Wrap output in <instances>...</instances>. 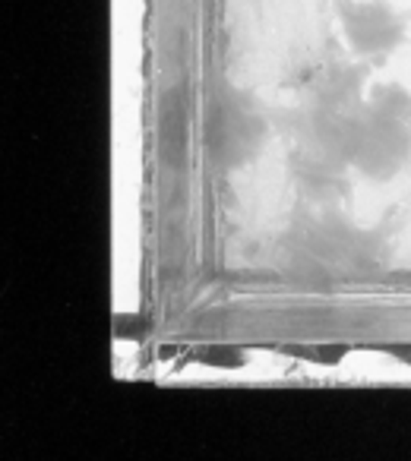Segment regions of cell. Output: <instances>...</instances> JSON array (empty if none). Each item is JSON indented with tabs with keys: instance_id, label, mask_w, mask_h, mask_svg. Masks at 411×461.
<instances>
[{
	"instance_id": "obj_3",
	"label": "cell",
	"mask_w": 411,
	"mask_h": 461,
	"mask_svg": "<svg viewBox=\"0 0 411 461\" xmlns=\"http://www.w3.org/2000/svg\"><path fill=\"white\" fill-rule=\"evenodd\" d=\"M342 39L354 58L386 60L408 41V14H398L389 0H335Z\"/></svg>"
},
{
	"instance_id": "obj_4",
	"label": "cell",
	"mask_w": 411,
	"mask_h": 461,
	"mask_svg": "<svg viewBox=\"0 0 411 461\" xmlns=\"http://www.w3.org/2000/svg\"><path fill=\"white\" fill-rule=\"evenodd\" d=\"M367 77L370 64L361 58H329L314 70V77L304 86V104L320 111H348L358 108L367 98Z\"/></svg>"
},
{
	"instance_id": "obj_1",
	"label": "cell",
	"mask_w": 411,
	"mask_h": 461,
	"mask_svg": "<svg viewBox=\"0 0 411 461\" xmlns=\"http://www.w3.org/2000/svg\"><path fill=\"white\" fill-rule=\"evenodd\" d=\"M285 257L314 276H348L383 266L386 240L379 230L358 228L335 205H307L285 234Z\"/></svg>"
},
{
	"instance_id": "obj_2",
	"label": "cell",
	"mask_w": 411,
	"mask_h": 461,
	"mask_svg": "<svg viewBox=\"0 0 411 461\" xmlns=\"http://www.w3.org/2000/svg\"><path fill=\"white\" fill-rule=\"evenodd\" d=\"M272 127L276 121H269V114L247 92H241L232 83H219L209 98V111H206L209 161L219 171H238V167L251 165Z\"/></svg>"
}]
</instances>
